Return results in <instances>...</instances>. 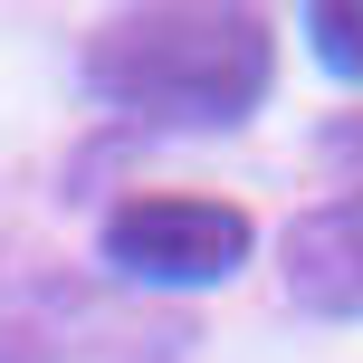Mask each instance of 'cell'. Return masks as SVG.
Segmentation results:
<instances>
[{"label":"cell","mask_w":363,"mask_h":363,"mask_svg":"<svg viewBox=\"0 0 363 363\" xmlns=\"http://www.w3.org/2000/svg\"><path fill=\"white\" fill-rule=\"evenodd\" d=\"M277 277L306 315H363V191H335L306 220H287Z\"/></svg>","instance_id":"obj_3"},{"label":"cell","mask_w":363,"mask_h":363,"mask_svg":"<svg viewBox=\"0 0 363 363\" xmlns=\"http://www.w3.org/2000/svg\"><path fill=\"white\" fill-rule=\"evenodd\" d=\"M249 249H258L249 211L191 201V191H144L106 220V268L144 277V287H220L249 268Z\"/></svg>","instance_id":"obj_2"},{"label":"cell","mask_w":363,"mask_h":363,"mask_svg":"<svg viewBox=\"0 0 363 363\" xmlns=\"http://www.w3.org/2000/svg\"><path fill=\"white\" fill-rule=\"evenodd\" d=\"M86 86L134 125H239L277 86V38L249 10H125L86 38Z\"/></svg>","instance_id":"obj_1"},{"label":"cell","mask_w":363,"mask_h":363,"mask_svg":"<svg viewBox=\"0 0 363 363\" xmlns=\"http://www.w3.org/2000/svg\"><path fill=\"white\" fill-rule=\"evenodd\" d=\"M306 29H315V57L325 67L363 77V0H325V10H306Z\"/></svg>","instance_id":"obj_4"}]
</instances>
